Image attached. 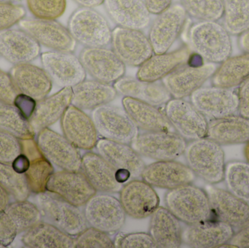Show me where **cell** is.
Wrapping results in <instances>:
<instances>
[{
	"label": "cell",
	"mask_w": 249,
	"mask_h": 248,
	"mask_svg": "<svg viewBox=\"0 0 249 248\" xmlns=\"http://www.w3.org/2000/svg\"><path fill=\"white\" fill-rule=\"evenodd\" d=\"M216 64L206 63L200 65L183 64L162 79V84L173 99H184L190 97L204 83L212 78Z\"/></svg>",
	"instance_id": "obj_16"
},
{
	"label": "cell",
	"mask_w": 249,
	"mask_h": 248,
	"mask_svg": "<svg viewBox=\"0 0 249 248\" xmlns=\"http://www.w3.org/2000/svg\"><path fill=\"white\" fill-rule=\"evenodd\" d=\"M187 15L181 4H172L152 21L149 37L154 53L168 52L181 34Z\"/></svg>",
	"instance_id": "obj_11"
},
{
	"label": "cell",
	"mask_w": 249,
	"mask_h": 248,
	"mask_svg": "<svg viewBox=\"0 0 249 248\" xmlns=\"http://www.w3.org/2000/svg\"><path fill=\"white\" fill-rule=\"evenodd\" d=\"M180 4L197 21H219L223 16L222 0H180Z\"/></svg>",
	"instance_id": "obj_43"
},
{
	"label": "cell",
	"mask_w": 249,
	"mask_h": 248,
	"mask_svg": "<svg viewBox=\"0 0 249 248\" xmlns=\"http://www.w3.org/2000/svg\"><path fill=\"white\" fill-rule=\"evenodd\" d=\"M234 233L229 224L211 219L183 229L182 245L190 248L222 247L229 243Z\"/></svg>",
	"instance_id": "obj_25"
},
{
	"label": "cell",
	"mask_w": 249,
	"mask_h": 248,
	"mask_svg": "<svg viewBox=\"0 0 249 248\" xmlns=\"http://www.w3.org/2000/svg\"><path fill=\"white\" fill-rule=\"evenodd\" d=\"M164 113L174 131L186 141H194L206 137L207 119L185 99L171 98L165 104Z\"/></svg>",
	"instance_id": "obj_8"
},
{
	"label": "cell",
	"mask_w": 249,
	"mask_h": 248,
	"mask_svg": "<svg viewBox=\"0 0 249 248\" xmlns=\"http://www.w3.org/2000/svg\"><path fill=\"white\" fill-rule=\"evenodd\" d=\"M4 212L13 221L18 234L27 231L42 220L37 205L28 200L10 202Z\"/></svg>",
	"instance_id": "obj_40"
},
{
	"label": "cell",
	"mask_w": 249,
	"mask_h": 248,
	"mask_svg": "<svg viewBox=\"0 0 249 248\" xmlns=\"http://www.w3.org/2000/svg\"><path fill=\"white\" fill-rule=\"evenodd\" d=\"M123 107L138 129L142 131H174L164 112L146 102L124 97Z\"/></svg>",
	"instance_id": "obj_33"
},
{
	"label": "cell",
	"mask_w": 249,
	"mask_h": 248,
	"mask_svg": "<svg viewBox=\"0 0 249 248\" xmlns=\"http://www.w3.org/2000/svg\"><path fill=\"white\" fill-rule=\"evenodd\" d=\"M79 58L86 74L102 83L114 84L125 73V65L107 47L83 48Z\"/></svg>",
	"instance_id": "obj_14"
},
{
	"label": "cell",
	"mask_w": 249,
	"mask_h": 248,
	"mask_svg": "<svg viewBox=\"0 0 249 248\" xmlns=\"http://www.w3.org/2000/svg\"><path fill=\"white\" fill-rule=\"evenodd\" d=\"M10 74L19 92L36 101L45 99L52 90V80L45 70L30 63L15 65Z\"/></svg>",
	"instance_id": "obj_28"
},
{
	"label": "cell",
	"mask_w": 249,
	"mask_h": 248,
	"mask_svg": "<svg viewBox=\"0 0 249 248\" xmlns=\"http://www.w3.org/2000/svg\"><path fill=\"white\" fill-rule=\"evenodd\" d=\"M20 241L26 248H75L74 237L69 235L43 220L24 231L22 234Z\"/></svg>",
	"instance_id": "obj_36"
},
{
	"label": "cell",
	"mask_w": 249,
	"mask_h": 248,
	"mask_svg": "<svg viewBox=\"0 0 249 248\" xmlns=\"http://www.w3.org/2000/svg\"><path fill=\"white\" fill-rule=\"evenodd\" d=\"M36 141L41 152L53 165L61 170H81L83 155L64 135L45 128L36 134Z\"/></svg>",
	"instance_id": "obj_9"
},
{
	"label": "cell",
	"mask_w": 249,
	"mask_h": 248,
	"mask_svg": "<svg viewBox=\"0 0 249 248\" xmlns=\"http://www.w3.org/2000/svg\"><path fill=\"white\" fill-rule=\"evenodd\" d=\"M63 135L79 149L96 148L99 134L92 117L84 111L70 105L61 119Z\"/></svg>",
	"instance_id": "obj_24"
},
{
	"label": "cell",
	"mask_w": 249,
	"mask_h": 248,
	"mask_svg": "<svg viewBox=\"0 0 249 248\" xmlns=\"http://www.w3.org/2000/svg\"><path fill=\"white\" fill-rule=\"evenodd\" d=\"M214 219L239 230L249 222V204L230 191L208 186L206 189Z\"/></svg>",
	"instance_id": "obj_22"
},
{
	"label": "cell",
	"mask_w": 249,
	"mask_h": 248,
	"mask_svg": "<svg viewBox=\"0 0 249 248\" xmlns=\"http://www.w3.org/2000/svg\"><path fill=\"white\" fill-rule=\"evenodd\" d=\"M188 39L192 49L207 63L220 64L231 56V35L218 21H197L190 26Z\"/></svg>",
	"instance_id": "obj_1"
},
{
	"label": "cell",
	"mask_w": 249,
	"mask_h": 248,
	"mask_svg": "<svg viewBox=\"0 0 249 248\" xmlns=\"http://www.w3.org/2000/svg\"><path fill=\"white\" fill-rule=\"evenodd\" d=\"M238 46L244 53L249 54V30L238 36Z\"/></svg>",
	"instance_id": "obj_57"
},
{
	"label": "cell",
	"mask_w": 249,
	"mask_h": 248,
	"mask_svg": "<svg viewBox=\"0 0 249 248\" xmlns=\"http://www.w3.org/2000/svg\"><path fill=\"white\" fill-rule=\"evenodd\" d=\"M130 145L142 157L165 161L176 160L184 154L187 143L175 131H143Z\"/></svg>",
	"instance_id": "obj_6"
},
{
	"label": "cell",
	"mask_w": 249,
	"mask_h": 248,
	"mask_svg": "<svg viewBox=\"0 0 249 248\" xmlns=\"http://www.w3.org/2000/svg\"><path fill=\"white\" fill-rule=\"evenodd\" d=\"M47 191L75 206L84 207L97 192L81 171L54 172L47 184Z\"/></svg>",
	"instance_id": "obj_20"
},
{
	"label": "cell",
	"mask_w": 249,
	"mask_h": 248,
	"mask_svg": "<svg viewBox=\"0 0 249 248\" xmlns=\"http://www.w3.org/2000/svg\"><path fill=\"white\" fill-rule=\"evenodd\" d=\"M115 248H154L156 244L149 233L120 232L117 234L113 240Z\"/></svg>",
	"instance_id": "obj_47"
},
{
	"label": "cell",
	"mask_w": 249,
	"mask_h": 248,
	"mask_svg": "<svg viewBox=\"0 0 249 248\" xmlns=\"http://www.w3.org/2000/svg\"><path fill=\"white\" fill-rule=\"evenodd\" d=\"M67 29L76 42L85 48L107 47L111 42L110 25L94 8L77 9L69 19Z\"/></svg>",
	"instance_id": "obj_5"
},
{
	"label": "cell",
	"mask_w": 249,
	"mask_h": 248,
	"mask_svg": "<svg viewBox=\"0 0 249 248\" xmlns=\"http://www.w3.org/2000/svg\"><path fill=\"white\" fill-rule=\"evenodd\" d=\"M21 152L20 139L0 130V163L11 164Z\"/></svg>",
	"instance_id": "obj_49"
},
{
	"label": "cell",
	"mask_w": 249,
	"mask_h": 248,
	"mask_svg": "<svg viewBox=\"0 0 249 248\" xmlns=\"http://www.w3.org/2000/svg\"><path fill=\"white\" fill-rule=\"evenodd\" d=\"M79 5L83 7H90L95 8L104 4L105 0H73Z\"/></svg>",
	"instance_id": "obj_58"
},
{
	"label": "cell",
	"mask_w": 249,
	"mask_h": 248,
	"mask_svg": "<svg viewBox=\"0 0 249 248\" xmlns=\"http://www.w3.org/2000/svg\"><path fill=\"white\" fill-rule=\"evenodd\" d=\"M190 97V102L206 119H220L238 112V94L231 88L201 87Z\"/></svg>",
	"instance_id": "obj_13"
},
{
	"label": "cell",
	"mask_w": 249,
	"mask_h": 248,
	"mask_svg": "<svg viewBox=\"0 0 249 248\" xmlns=\"http://www.w3.org/2000/svg\"><path fill=\"white\" fill-rule=\"evenodd\" d=\"M238 97V113L249 119V77L239 86L237 91Z\"/></svg>",
	"instance_id": "obj_52"
},
{
	"label": "cell",
	"mask_w": 249,
	"mask_h": 248,
	"mask_svg": "<svg viewBox=\"0 0 249 248\" xmlns=\"http://www.w3.org/2000/svg\"><path fill=\"white\" fill-rule=\"evenodd\" d=\"M42 68L53 83L59 87H73L86 78L79 57L72 52L51 50L40 55Z\"/></svg>",
	"instance_id": "obj_15"
},
{
	"label": "cell",
	"mask_w": 249,
	"mask_h": 248,
	"mask_svg": "<svg viewBox=\"0 0 249 248\" xmlns=\"http://www.w3.org/2000/svg\"><path fill=\"white\" fill-rule=\"evenodd\" d=\"M181 222L164 207H158L150 215L149 234L157 248H177L182 246Z\"/></svg>",
	"instance_id": "obj_32"
},
{
	"label": "cell",
	"mask_w": 249,
	"mask_h": 248,
	"mask_svg": "<svg viewBox=\"0 0 249 248\" xmlns=\"http://www.w3.org/2000/svg\"><path fill=\"white\" fill-rule=\"evenodd\" d=\"M4 246H2V245L0 244V248H4Z\"/></svg>",
	"instance_id": "obj_62"
},
{
	"label": "cell",
	"mask_w": 249,
	"mask_h": 248,
	"mask_svg": "<svg viewBox=\"0 0 249 248\" xmlns=\"http://www.w3.org/2000/svg\"><path fill=\"white\" fill-rule=\"evenodd\" d=\"M229 244L236 248H249V222L234 233Z\"/></svg>",
	"instance_id": "obj_54"
},
{
	"label": "cell",
	"mask_w": 249,
	"mask_h": 248,
	"mask_svg": "<svg viewBox=\"0 0 249 248\" xmlns=\"http://www.w3.org/2000/svg\"><path fill=\"white\" fill-rule=\"evenodd\" d=\"M206 138L219 145L247 144L249 141V119L231 115L208 122Z\"/></svg>",
	"instance_id": "obj_34"
},
{
	"label": "cell",
	"mask_w": 249,
	"mask_h": 248,
	"mask_svg": "<svg viewBox=\"0 0 249 248\" xmlns=\"http://www.w3.org/2000/svg\"><path fill=\"white\" fill-rule=\"evenodd\" d=\"M0 130L20 140L35 138L36 133L26 119L14 104L0 102Z\"/></svg>",
	"instance_id": "obj_38"
},
{
	"label": "cell",
	"mask_w": 249,
	"mask_h": 248,
	"mask_svg": "<svg viewBox=\"0 0 249 248\" xmlns=\"http://www.w3.org/2000/svg\"><path fill=\"white\" fill-rule=\"evenodd\" d=\"M223 26L230 34L239 36L249 30V0H222Z\"/></svg>",
	"instance_id": "obj_39"
},
{
	"label": "cell",
	"mask_w": 249,
	"mask_h": 248,
	"mask_svg": "<svg viewBox=\"0 0 249 248\" xmlns=\"http://www.w3.org/2000/svg\"><path fill=\"white\" fill-rule=\"evenodd\" d=\"M40 52V45L25 31L9 29L0 32V55L10 64L31 63Z\"/></svg>",
	"instance_id": "obj_26"
},
{
	"label": "cell",
	"mask_w": 249,
	"mask_h": 248,
	"mask_svg": "<svg viewBox=\"0 0 249 248\" xmlns=\"http://www.w3.org/2000/svg\"><path fill=\"white\" fill-rule=\"evenodd\" d=\"M224 179L231 193L249 204V163H228L225 166Z\"/></svg>",
	"instance_id": "obj_41"
},
{
	"label": "cell",
	"mask_w": 249,
	"mask_h": 248,
	"mask_svg": "<svg viewBox=\"0 0 249 248\" xmlns=\"http://www.w3.org/2000/svg\"><path fill=\"white\" fill-rule=\"evenodd\" d=\"M118 93L155 106L165 105L171 95L162 81L145 82L133 77H123L113 84Z\"/></svg>",
	"instance_id": "obj_31"
},
{
	"label": "cell",
	"mask_w": 249,
	"mask_h": 248,
	"mask_svg": "<svg viewBox=\"0 0 249 248\" xmlns=\"http://www.w3.org/2000/svg\"><path fill=\"white\" fill-rule=\"evenodd\" d=\"M26 15V9L17 3H0V32L18 24Z\"/></svg>",
	"instance_id": "obj_48"
},
{
	"label": "cell",
	"mask_w": 249,
	"mask_h": 248,
	"mask_svg": "<svg viewBox=\"0 0 249 248\" xmlns=\"http://www.w3.org/2000/svg\"><path fill=\"white\" fill-rule=\"evenodd\" d=\"M107 13L121 27L143 30L150 23V13L143 0H105Z\"/></svg>",
	"instance_id": "obj_30"
},
{
	"label": "cell",
	"mask_w": 249,
	"mask_h": 248,
	"mask_svg": "<svg viewBox=\"0 0 249 248\" xmlns=\"http://www.w3.org/2000/svg\"><path fill=\"white\" fill-rule=\"evenodd\" d=\"M10 195L0 186V213L4 211L10 204Z\"/></svg>",
	"instance_id": "obj_59"
},
{
	"label": "cell",
	"mask_w": 249,
	"mask_h": 248,
	"mask_svg": "<svg viewBox=\"0 0 249 248\" xmlns=\"http://www.w3.org/2000/svg\"><path fill=\"white\" fill-rule=\"evenodd\" d=\"M18 26L39 45L52 50L73 52L75 50L77 42L68 29L55 20L23 18Z\"/></svg>",
	"instance_id": "obj_18"
},
{
	"label": "cell",
	"mask_w": 249,
	"mask_h": 248,
	"mask_svg": "<svg viewBox=\"0 0 249 248\" xmlns=\"http://www.w3.org/2000/svg\"><path fill=\"white\" fill-rule=\"evenodd\" d=\"M83 213L89 227L109 235L120 231L127 216L120 199L108 193L92 197L84 205Z\"/></svg>",
	"instance_id": "obj_7"
},
{
	"label": "cell",
	"mask_w": 249,
	"mask_h": 248,
	"mask_svg": "<svg viewBox=\"0 0 249 248\" xmlns=\"http://www.w3.org/2000/svg\"><path fill=\"white\" fill-rule=\"evenodd\" d=\"M249 77V54L231 56L220 64L212 76L213 86L233 88Z\"/></svg>",
	"instance_id": "obj_37"
},
{
	"label": "cell",
	"mask_w": 249,
	"mask_h": 248,
	"mask_svg": "<svg viewBox=\"0 0 249 248\" xmlns=\"http://www.w3.org/2000/svg\"><path fill=\"white\" fill-rule=\"evenodd\" d=\"M164 202L165 208L187 226L214 219L206 191L192 183L168 190Z\"/></svg>",
	"instance_id": "obj_2"
},
{
	"label": "cell",
	"mask_w": 249,
	"mask_h": 248,
	"mask_svg": "<svg viewBox=\"0 0 249 248\" xmlns=\"http://www.w3.org/2000/svg\"><path fill=\"white\" fill-rule=\"evenodd\" d=\"M35 196L36 205L42 214V220L69 235L76 237L89 227L83 210L80 207L48 191Z\"/></svg>",
	"instance_id": "obj_4"
},
{
	"label": "cell",
	"mask_w": 249,
	"mask_h": 248,
	"mask_svg": "<svg viewBox=\"0 0 249 248\" xmlns=\"http://www.w3.org/2000/svg\"><path fill=\"white\" fill-rule=\"evenodd\" d=\"M92 119L102 138L130 144L139 133L124 109L117 106L106 104L96 108L92 112Z\"/></svg>",
	"instance_id": "obj_10"
},
{
	"label": "cell",
	"mask_w": 249,
	"mask_h": 248,
	"mask_svg": "<svg viewBox=\"0 0 249 248\" xmlns=\"http://www.w3.org/2000/svg\"><path fill=\"white\" fill-rule=\"evenodd\" d=\"M71 105L82 110H92L109 104L118 96V92L112 84L96 80H85L71 87Z\"/></svg>",
	"instance_id": "obj_35"
},
{
	"label": "cell",
	"mask_w": 249,
	"mask_h": 248,
	"mask_svg": "<svg viewBox=\"0 0 249 248\" xmlns=\"http://www.w3.org/2000/svg\"><path fill=\"white\" fill-rule=\"evenodd\" d=\"M72 89L64 87L57 93L47 96L36 101L33 115L29 119V123L35 133L50 128L61 120L67 109L71 105Z\"/></svg>",
	"instance_id": "obj_27"
},
{
	"label": "cell",
	"mask_w": 249,
	"mask_h": 248,
	"mask_svg": "<svg viewBox=\"0 0 249 248\" xmlns=\"http://www.w3.org/2000/svg\"><path fill=\"white\" fill-rule=\"evenodd\" d=\"M18 234L17 229L4 211L0 213V244L4 248L11 245Z\"/></svg>",
	"instance_id": "obj_51"
},
{
	"label": "cell",
	"mask_w": 249,
	"mask_h": 248,
	"mask_svg": "<svg viewBox=\"0 0 249 248\" xmlns=\"http://www.w3.org/2000/svg\"><path fill=\"white\" fill-rule=\"evenodd\" d=\"M141 177L152 187L171 190L193 183L196 176L187 165L165 160L145 166Z\"/></svg>",
	"instance_id": "obj_21"
},
{
	"label": "cell",
	"mask_w": 249,
	"mask_h": 248,
	"mask_svg": "<svg viewBox=\"0 0 249 248\" xmlns=\"http://www.w3.org/2000/svg\"><path fill=\"white\" fill-rule=\"evenodd\" d=\"M184 155L196 176L209 184H216L225 179V152L215 141L206 137L190 141Z\"/></svg>",
	"instance_id": "obj_3"
},
{
	"label": "cell",
	"mask_w": 249,
	"mask_h": 248,
	"mask_svg": "<svg viewBox=\"0 0 249 248\" xmlns=\"http://www.w3.org/2000/svg\"><path fill=\"white\" fill-rule=\"evenodd\" d=\"M13 104L21 112L22 115L29 120L35 112L36 101L32 98L20 93L16 96Z\"/></svg>",
	"instance_id": "obj_53"
},
{
	"label": "cell",
	"mask_w": 249,
	"mask_h": 248,
	"mask_svg": "<svg viewBox=\"0 0 249 248\" xmlns=\"http://www.w3.org/2000/svg\"><path fill=\"white\" fill-rule=\"evenodd\" d=\"M110 44L125 66L139 67L154 53L149 37L139 29L116 26L112 31Z\"/></svg>",
	"instance_id": "obj_12"
},
{
	"label": "cell",
	"mask_w": 249,
	"mask_h": 248,
	"mask_svg": "<svg viewBox=\"0 0 249 248\" xmlns=\"http://www.w3.org/2000/svg\"><path fill=\"white\" fill-rule=\"evenodd\" d=\"M173 0H144L150 14L158 15L172 5Z\"/></svg>",
	"instance_id": "obj_55"
},
{
	"label": "cell",
	"mask_w": 249,
	"mask_h": 248,
	"mask_svg": "<svg viewBox=\"0 0 249 248\" xmlns=\"http://www.w3.org/2000/svg\"><path fill=\"white\" fill-rule=\"evenodd\" d=\"M190 50L183 47L172 52L153 53L139 67L136 78L142 81H161L180 66L187 63Z\"/></svg>",
	"instance_id": "obj_29"
},
{
	"label": "cell",
	"mask_w": 249,
	"mask_h": 248,
	"mask_svg": "<svg viewBox=\"0 0 249 248\" xmlns=\"http://www.w3.org/2000/svg\"><path fill=\"white\" fill-rule=\"evenodd\" d=\"M0 186L15 201L27 200L32 194L25 174L18 173L7 163H0Z\"/></svg>",
	"instance_id": "obj_42"
},
{
	"label": "cell",
	"mask_w": 249,
	"mask_h": 248,
	"mask_svg": "<svg viewBox=\"0 0 249 248\" xmlns=\"http://www.w3.org/2000/svg\"><path fill=\"white\" fill-rule=\"evenodd\" d=\"M19 93L10 73L0 68V102L13 104Z\"/></svg>",
	"instance_id": "obj_50"
},
{
	"label": "cell",
	"mask_w": 249,
	"mask_h": 248,
	"mask_svg": "<svg viewBox=\"0 0 249 248\" xmlns=\"http://www.w3.org/2000/svg\"><path fill=\"white\" fill-rule=\"evenodd\" d=\"M74 240L75 248H115L114 241L109 234L91 227H88L84 231L74 237Z\"/></svg>",
	"instance_id": "obj_46"
},
{
	"label": "cell",
	"mask_w": 249,
	"mask_h": 248,
	"mask_svg": "<svg viewBox=\"0 0 249 248\" xmlns=\"http://www.w3.org/2000/svg\"><path fill=\"white\" fill-rule=\"evenodd\" d=\"M29 12L35 18L55 20L64 15L67 0H26Z\"/></svg>",
	"instance_id": "obj_45"
},
{
	"label": "cell",
	"mask_w": 249,
	"mask_h": 248,
	"mask_svg": "<svg viewBox=\"0 0 249 248\" xmlns=\"http://www.w3.org/2000/svg\"><path fill=\"white\" fill-rule=\"evenodd\" d=\"M80 171L99 193H118L127 182L121 172L98 153L91 151L82 156Z\"/></svg>",
	"instance_id": "obj_17"
},
{
	"label": "cell",
	"mask_w": 249,
	"mask_h": 248,
	"mask_svg": "<svg viewBox=\"0 0 249 248\" xmlns=\"http://www.w3.org/2000/svg\"><path fill=\"white\" fill-rule=\"evenodd\" d=\"M22 0H0V3H17Z\"/></svg>",
	"instance_id": "obj_61"
},
{
	"label": "cell",
	"mask_w": 249,
	"mask_h": 248,
	"mask_svg": "<svg viewBox=\"0 0 249 248\" xmlns=\"http://www.w3.org/2000/svg\"><path fill=\"white\" fill-rule=\"evenodd\" d=\"M244 154H245L246 158H247V161L249 163V141L247 143V146H246L245 150H244Z\"/></svg>",
	"instance_id": "obj_60"
},
{
	"label": "cell",
	"mask_w": 249,
	"mask_h": 248,
	"mask_svg": "<svg viewBox=\"0 0 249 248\" xmlns=\"http://www.w3.org/2000/svg\"><path fill=\"white\" fill-rule=\"evenodd\" d=\"M12 167L18 173L25 174L30 165V160L23 154L18 156L11 163Z\"/></svg>",
	"instance_id": "obj_56"
},
{
	"label": "cell",
	"mask_w": 249,
	"mask_h": 248,
	"mask_svg": "<svg viewBox=\"0 0 249 248\" xmlns=\"http://www.w3.org/2000/svg\"><path fill=\"white\" fill-rule=\"evenodd\" d=\"M96 149L99 155L129 179L141 177L146 165L130 144L102 138Z\"/></svg>",
	"instance_id": "obj_23"
},
{
	"label": "cell",
	"mask_w": 249,
	"mask_h": 248,
	"mask_svg": "<svg viewBox=\"0 0 249 248\" xmlns=\"http://www.w3.org/2000/svg\"><path fill=\"white\" fill-rule=\"evenodd\" d=\"M54 172L53 165L44 156L31 160L25 173L31 193L36 195L46 192L48 181Z\"/></svg>",
	"instance_id": "obj_44"
},
{
	"label": "cell",
	"mask_w": 249,
	"mask_h": 248,
	"mask_svg": "<svg viewBox=\"0 0 249 248\" xmlns=\"http://www.w3.org/2000/svg\"><path fill=\"white\" fill-rule=\"evenodd\" d=\"M119 199L126 215L134 219L150 217L160 204L156 191L142 179L126 182L120 191Z\"/></svg>",
	"instance_id": "obj_19"
}]
</instances>
